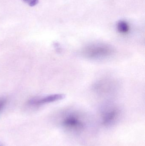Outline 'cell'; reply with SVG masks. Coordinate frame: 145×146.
<instances>
[{
	"mask_svg": "<svg viewBox=\"0 0 145 146\" xmlns=\"http://www.w3.org/2000/svg\"><path fill=\"white\" fill-rule=\"evenodd\" d=\"M112 81L109 80H104L96 83L94 89L99 93L104 94L112 92L113 88L115 87Z\"/></svg>",
	"mask_w": 145,
	"mask_h": 146,
	"instance_id": "obj_5",
	"label": "cell"
},
{
	"mask_svg": "<svg viewBox=\"0 0 145 146\" xmlns=\"http://www.w3.org/2000/svg\"><path fill=\"white\" fill-rule=\"evenodd\" d=\"M118 115L119 110L117 108L112 106L108 107L103 114V122L104 124H110L117 118Z\"/></svg>",
	"mask_w": 145,
	"mask_h": 146,
	"instance_id": "obj_4",
	"label": "cell"
},
{
	"mask_svg": "<svg viewBox=\"0 0 145 146\" xmlns=\"http://www.w3.org/2000/svg\"><path fill=\"white\" fill-rule=\"evenodd\" d=\"M117 29L120 33L125 34L129 31V25L126 21H121L117 23Z\"/></svg>",
	"mask_w": 145,
	"mask_h": 146,
	"instance_id": "obj_6",
	"label": "cell"
},
{
	"mask_svg": "<svg viewBox=\"0 0 145 146\" xmlns=\"http://www.w3.org/2000/svg\"><path fill=\"white\" fill-rule=\"evenodd\" d=\"M25 2L29 4L30 7H34L36 6L39 2L38 0H23Z\"/></svg>",
	"mask_w": 145,
	"mask_h": 146,
	"instance_id": "obj_8",
	"label": "cell"
},
{
	"mask_svg": "<svg viewBox=\"0 0 145 146\" xmlns=\"http://www.w3.org/2000/svg\"><path fill=\"white\" fill-rule=\"evenodd\" d=\"M62 123L64 127L71 129H80L83 126L80 118L75 114L68 115L64 118Z\"/></svg>",
	"mask_w": 145,
	"mask_h": 146,
	"instance_id": "obj_3",
	"label": "cell"
},
{
	"mask_svg": "<svg viewBox=\"0 0 145 146\" xmlns=\"http://www.w3.org/2000/svg\"><path fill=\"white\" fill-rule=\"evenodd\" d=\"M7 103V100L3 97L0 98V113L5 108Z\"/></svg>",
	"mask_w": 145,
	"mask_h": 146,
	"instance_id": "obj_7",
	"label": "cell"
},
{
	"mask_svg": "<svg viewBox=\"0 0 145 146\" xmlns=\"http://www.w3.org/2000/svg\"><path fill=\"white\" fill-rule=\"evenodd\" d=\"M115 53L114 48L104 43L90 44L85 47L82 53L85 57L91 60H103L113 55Z\"/></svg>",
	"mask_w": 145,
	"mask_h": 146,
	"instance_id": "obj_1",
	"label": "cell"
},
{
	"mask_svg": "<svg viewBox=\"0 0 145 146\" xmlns=\"http://www.w3.org/2000/svg\"><path fill=\"white\" fill-rule=\"evenodd\" d=\"M64 95L60 94H51L42 98H35L28 100L27 104L33 107H38L46 104L52 103L63 99Z\"/></svg>",
	"mask_w": 145,
	"mask_h": 146,
	"instance_id": "obj_2",
	"label": "cell"
},
{
	"mask_svg": "<svg viewBox=\"0 0 145 146\" xmlns=\"http://www.w3.org/2000/svg\"><path fill=\"white\" fill-rule=\"evenodd\" d=\"M0 146H2L0 145Z\"/></svg>",
	"mask_w": 145,
	"mask_h": 146,
	"instance_id": "obj_9",
	"label": "cell"
}]
</instances>
